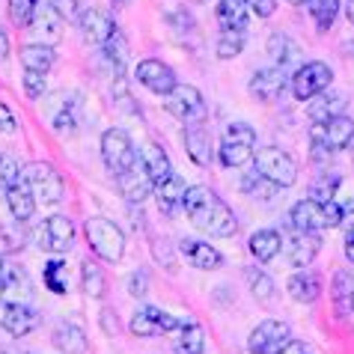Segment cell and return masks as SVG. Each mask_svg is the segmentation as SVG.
<instances>
[{
    "instance_id": "4",
    "label": "cell",
    "mask_w": 354,
    "mask_h": 354,
    "mask_svg": "<svg viewBox=\"0 0 354 354\" xmlns=\"http://www.w3.org/2000/svg\"><path fill=\"white\" fill-rule=\"evenodd\" d=\"M253 164H257V173L265 176L268 182H274L277 188H292L298 182V164L295 158L280 149V146H262V149L253 155Z\"/></svg>"
},
{
    "instance_id": "42",
    "label": "cell",
    "mask_w": 354,
    "mask_h": 354,
    "mask_svg": "<svg viewBox=\"0 0 354 354\" xmlns=\"http://www.w3.org/2000/svg\"><path fill=\"white\" fill-rule=\"evenodd\" d=\"M63 271H66V265L60 259H54V262H48L45 265V286L51 289L54 295H66V283H63Z\"/></svg>"
},
{
    "instance_id": "26",
    "label": "cell",
    "mask_w": 354,
    "mask_h": 354,
    "mask_svg": "<svg viewBox=\"0 0 354 354\" xmlns=\"http://www.w3.org/2000/svg\"><path fill=\"white\" fill-rule=\"evenodd\" d=\"M6 203H9V212H12V218L18 223H27L33 218V212H36V196L24 185V179L6 191Z\"/></svg>"
},
{
    "instance_id": "30",
    "label": "cell",
    "mask_w": 354,
    "mask_h": 354,
    "mask_svg": "<svg viewBox=\"0 0 354 354\" xmlns=\"http://www.w3.org/2000/svg\"><path fill=\"white\" fill-rule=\"evenodd\" d=\"M155 194H158V209L164 214H173V212L185 209V194H188V185H185L179 176H173L167 185L155 188Z\"/></svg>"
},
{
    "instance_id": "47",
    "label": "cell",
    "mask_w": 354,
    "mask_h": 354,
    "mask_svg": "<svg viewBox=\"0 0 354 354\" xmlns=\"http://www.w3.org/2000/svg\"><path fill=\"white\" fill-rule=\"evenodd\" d=\"M129 292L134 295V298H143V295L149 292V277H146V271H134V274H131Z\"/></svg>"
},
{
    "instance_id": "49",
    "label": "cell",
    "mask_w": 354,
    "mask_h": 354,
    "mask_svg": "<svg viewBox=\"0 0 354 354\" xmlns=\"http://www.w3.org/2000/svg\"><path fill=\"white\" fill-rule=\"evenodd\" d=\"M244 3H248L259 18H271L274 15V6H277L274 0H244Z\"/></svg>"
},
{
    "instance_id": "39",
    "label": "cell",
    "mask_w": 354,
    "mask_h": 354,
    "mask_svg": "<svg viewBox=\"0 0 354 354\" xmlns=\"http://www.w3.org/2000/svg\"><path fill=\"white\" fill-rule=\"evenodd\" d=\"M39 9V0H9V18L15 27H30Z\"/></svg>"
},
{
    "instance_id": "16",
    "label": "cell",
    "mask_w": 354,
    "mask_h": 354,
    "mask_svg": "<svg viewBox=\"0 0 354 354\" xmlns=\"http://www.w3.org/2000/svg\"><path fill=\"white\" fill-rule=\"evenodd\" d=\"M77 24H81V33H84L86 42L98 45V48H104L116 33H120V30H116L113 15L104 12V9H93V6L84 9L81 18H77Z\"/></svg>"
},
{
    "instance_id": "55",
    "label": "cell",
    "mask_w": 354,
    "mask_h": 354,
    "mask_svg": "<svg viewBox=\"0 0 354 354\" xmlns=\"http://www.w3.org/2000/svg\"><path fill=\"white\" fill-rule=\"evenodd\" d=\"M346 257H348V262H354V230L346 232Z\"/></svg>"
},
{
    "instance_id": "9",
    "label": "cell",
    "mask_w": 354,
    "mask_h": 354,
    "mask_svg": "<svg viewBox=\"0 0 354 354\" xmlns=\"http://www.w3.org/2000/svg\"><path fill=\"white\" fill-rule=\"evenodd\" d=\"M102 158L107 164V170L120 176L122 170L137 164V152H134V143L131 137L125 134L122 129H107L102 134Z\"/></svg>"
},
{
    "instance_id": "51",
    "label": "cell",
    "mask_w": 354,
    "mask_h": 354,
    "mask_svg": "<svg viewBox=\"0 0 354 354\" xmlns=\"http://www.w3.org/2000/svg\"><path fill=\"white\" fill-rule=\"evenodd\" d=\"M339 226H348V230H354V200L339 203Z\"/></svg>"
},
{
    "instance_id": "36",
    "label": "cell",
    "mask_w": 354,
    "mask_h": 354,
    "mask_svg": "<svg viewBox=\"0 0 354 354\" xmlns=\"http://www.w3.org/2000/svg\"><path fill=\"white\" fill-rule=\"evenodd\" d=\"M241 188H244V194H248V196H253V200H271V196L277 194V185L268 182L259 173H248V176H244Z\"/></svg>"
},
{
    "instance_id": "31",
    "label": "cell",
    "mask_w": 354,
    "mask_h": 354,
    "mask_svg": "<svg viewBox=\"0 0 354 354\" xmlns=\"http://www.w3.org/2000/svg\"><path fill=\"white\" fill-rule=\"evenodd\" d=\"M218 24L221 30H244L248 27V3L244 0H221Z\"/></svg>"
},
{
    "instance_id": "48",
    "label": "cell",
    "mask_w": 354,
    "mask_h": 354,
    "mask_svg": "<svg viewBox=\"0 0 354 354\" xmlns=\"http://www.w3.org/2000/svg\"><path fill=\"white\" fill-rule=\"evenodd\" d=\"M18 274L21 271H15V268H9V265L0 259V295H6L9 289L15 286V280H18Z\"/></svg>"
},
{
    "instance_id": "25",
    "label": "cell",
    "mask_w": 354,
    "mask_h": 354,
    "mask_svg": "<svg viewBox=\"0 0 354 354\" xmlns=\"http://www.w3.org/2000/svg\"><path fill=\"white\" fill-rule=\"evenodd\" d=\"M342 107H346V95L342 93H322V95H316L310 102V120H313V125H322V122H328V120H333V116H339L342 113Z\"/></svg>"
},
{
    "instance_id": "38",
    "label": "cell",
    "mask_w": 354,
    "mask_h": 354,
    "mask_svg": "<svg viewBox=\"0 0 354 354\" xmlns=\"http://www.w3.org/2000/svg\"><path fill=\"white\" fill-rule=\"evenodd\" d=\"M244 277H248V286H250V292H253V298L268 301L271 295H274V283H271V277H268L265 271H259V268H248V271H244Z\"/></svg>"
},
{
    "instance_id": "20",
    "label": "cell",
    "mask_w": 354,
    "mask_h": 354,
    "mask_svg": "<svg viewBox=\"0 0 354 354\" xmlns=\"http://www.w3.org/2000/svg\"><path fill=\"white\" fill-rule=\"evenodd\" d=\"M30 30H33V36H36V42L54 48L57 42H60V36H63V18L57 15L48 3H45V6L39 3L33 21H30Z\"/></svg>"
},
{
    "instance_id": "59",
    "label": "cell",
    "mask_w": 354,
    "mask_h": 354,
    "mask_svg": "<svg viewBox=\"0 0 354 354\" xmlns=\"http://www.w3.org/2000/svg\"><path fill=\"white\" fill-rule=\"evenodd\" d=\"M348 298H351V310H354V286H351V295H348Z\"/></svg>"
},
{
    "instance_id": "8",
    "label": "cell",
    "mask_w": 354,
    "mask_h": 354,
    "mask_svg": "<svg viewBox=\"0 0 354 354\" xmlns=\"http://www.w3.org/2000/svg\"><path fill=\"white\" fill-rule=\"evenodd\" d=\"M164 107H167V113L176 116V120L185 125H196L205 120L203 95L196 86H188V84H176V90L164 95Z\"/></svg>"
},
{
    "instance_id": "7",
    "label": "cell",
    "mask_w": 354,
    "mask_h": 354,
    "mask_svg": "<svg viewBox=\"0 0 354 354\" xmlns=\"http://www.w3.org/2000/svg\"><path fill=\"white\" fill-rule=\"evenodd\" d=\"M330 84H333L330 66H328V63L313 60V63H304L298 72L292 75L289 90H292V95L298 98V102H313L316 95L328 93V90H330Z\"/></svg>"
},
{
    "instance_id": "23",
    "label": "cell",
    "mask_w": 354,
    "mask_h": 354,
    "mask_svg": "<svg viewBox=\"0 0 354 354\" xmlns=\"http://www.w3.org/2000/svg\"><path fill=\"white\" fill-rule=\"evenodd\" d=\"M143 167H146V173H149V179H152L155 188H161V185H167L173 179L170 158H167V152L161 149L158 143H149L143 149Z\"/></svg>"
},
{
    "instance_id": "5",
    "label": "cell",
    "mask_w": 354,
    "mask_h": 354,
    "mask_svg": "<svg viewBox=\"0 0 354 354\" xmlns=\"http://www.w3.org/2000/svg\"><path fill=\"white\" fill-rule=\"evenodd\" d=\"M289 221H292V230H301V232H319V230H328V226H339V203H316V200H301L292 205L289 212Z\"/></svg>"
},
{
    "instance_id": "40",
    "label": "cell",
    "mask_w": 354,
    "mask_h": 354,
    "mask_svg": "<svg viewBox=\"0 0 354 354\" xmlns=\"http://www.w3.org/2000/svg\"><path fill=\"white\" fill-rule=\"evenodd\" d=\"M337 191H339V176H322L319 182H313L310 200H316V203H333Z\"/></svg>"
},
{
    "instance_id": "37",
    "label": "cell",
    "mask_w": 354,
    "mask_h": 354,
    "mask_svg": "<svg viewBox=\"0 0 354 354\" xmlns=\"http://www.w3.org/2000/svg\"><path fill=\"white\" fill-rule=\"evenodd\" d=\"M81 283H84V292L90 295V298H104V274L98 271V265H93L90 259H86L81 265Z\"/></svg>"
},
{
    "instance_id": "41",
    "label": "cell",
    "mask_w": 354,
    "mask_h": 354,
    "mask_svg": "<svg viewBox=\"0 0 354 354\" xmlns=\"http://www.w3.org/2000/svg\"><path fill=\"white\" fill-rule=\"evenodd\" d=\"M21 173H24V167L18 164L12 155H3V158H0V188L9 191L12 185H18L21 182Z\"/></svg>"
},
{
    "instance_id": "29",
    "label": "cell",
    "mask_w": 354,
    "mask_h": 354,
    "mask_svg": "<svg viewBox=\"0 0 354 354\" xmlns=\"http://www.w3.org/2000/svg\"><path fill=\"white\" fill-rule=\"evenodd\" d=\"M289 295L298 304H313V301H319V295H322V280H319V274H313V271H301V274H292V280H289Z\"/></svg>"
},
{
    "instance_id": "12",
    "label": "cell",
    "mask_w": 354,
    "mask_h": 354,
    "mask_svg": "<svg viewBox=\"0 0 354 354\" xmlns=\"http://www.w3.org/2000/svg\"><path fill=\"white\" fill-rule=\"evenodd\" d=\"M131 333L134 337H167L179 328V319H173L170 313H164L158 307H140L131 316Z\"/></svg>"
},
{
    "instance_id": "56",
    "label": "cell",
    "mask_w": 354,
    "mask_h": 354,
    "mask_svg": "<svg viewBox=\"0 0 354 354\" xmlns=\"http://www.w3.org/2000/svg\"><path fill=\"white\" fill-rule=\"evenodd\" d=\"M346 15H348V21L354 24V0H346Z\"/></svg>"
},
{
    "instance_id": "32",
    "label": "cell",
    "mask_w": 354,
    "mask_h": 354,
    "mask_svg": "<svg viewBox=\"0 0 354 354\" xmlns=\"http://www.w3.org/2000/svg\"><path fill=\"white\" fill-rule=\"evenodd\" d=\"M54 346L66 351V354H84L86 351V333L77 328V324H57V330H54Z\"/></svg>"
},
{
    "instance_id": "60",
    "label": "cell",
    "mask_w": 354,
    "mask_h": 354,
    "mask_svg": "<svg viewBox=\"0 0 354 354\" xmlns=\"http://www.w3.org/2000/svg\"><path fill=\"white\" fill-rule=\"evenodd\" d=\"M0 158H3V155H0Z\"/></svg>"
},
{
    "instance_id": "57",
    "label": "cell",
    "mask_w": 354,
    "mask_h": 354,
    "mask_svg": "<svg viewBox=\"0 0 354 354\" xmlns=\"http://www.w3.org/2000/svg\"><path fill=\"white\" fill-rule=\"evenodd\" d=\"M286 3H292V6H304V3H310V0H286Z\"/></svg>"
},
{
    "instance_id": "1",
    "label": "cell",
    "mask_w": 354,
    "mask_h": 354,
    "mask_svg": "<svg viewBox=\"0 0 354 354\" xmlns=\"http://www.w3.org/2000/svg\"><path fill=\"white\" fill-rule=\"evenodd\" d=\"M185 212H188L191 223L200 232L212 235V239H232L239 232V218L214 191L205 185H194L185 194Z\"/></svg>"
},
{
    "instance_id": "24",
    "label": "cell",
    "mask_w": 354,
    "mask_h": 354,
    "mask_svg": "<svg viewBox=\"0 0 354 354\" xmlns=\"http://www.w3.org/2000/svg\"><path fill=\"white\" fill-rule=\"evenodd\" d=\"M57 63V54L51 45H42V42H33V45H24L21 48V66L24 72H39V75H48Z\"/></svg>"
},
{
    "instance_id": "18",
    "label": "cell",
    "mask_w": 354,
    "mask_h": 354,
    "mask_svg": "<svg viewBox=\"0 0 354 354\" xmlns=\"http://www.w3.org/2000/svg\"><path fill=\"white\" fill-rule=\"evenodd\" d=\"M319 235L316 232H301L292 230L286 239H283V250H286V259L295 265V268H307V265L319 257Z\"/></svg>"
},
{
    "instance_id": "19",
    "label": "cell",
    "mask_w": 354,
    "mask_h": 354,
    "mask_svg": "<svg viewBox=\"0 0 354 354\" xmlns=\"http://www.w3.org/2000/svg\"><path fill=\"white\" fill-rule=\"evenodd\" d=\"M292 77L286 75V68L280 66H271V68H259V72H253L250 77V93L253 98H259V102H274V98H280V93L289 86Z\"/></svg>"
},
{
    "instance_id": "17",
    "label": "cell",
    "mask_w": 354,
    "mask_h": 354,
    "mask_svg": "<svg viewBox=\"0 0 354 354\" xmlns=\"http://www.w3.org/2000/svg\"><path fill=\"white\" fill-rule=\"evenodd\" d=\"M134 75H137V81H140L146 90H152V93H158V95H167V93H173L176 90V75H173V68L161 63V60H155V57H149V60H140L134 68Z\"/></svg>"
},
{
    "instance_id": "28",
    "label": "cell",
    "mask_w": 354,
    "mask_h": 354,
    "mask_svg": "<svg viewBox=\"0 0 354 354\" xmlns=\"http://www.w3.org/2000/svg\"><path fill=\"white\" fill-rule=\"evenodd\" d=\"M173 333H176V354H203L205 337H203V328L194 319L179 322V328Z\"/></svg>"
},
{
    "instance_id": "44",
    "label": "cell",
    "mask_w": 354,
    "mask_h": 354,
    "mask_svg": "<svg viewBox=\"0 0 354 354\" xmlns=\"http://www.w3.org/2000/svg\"><path fill=\"white\" fill-rule=\"evenodd\" d=\"M21 232L18 230H9V226H0V257L3 253H15L18 248H21Z\"/></svg>"
},
{
    "instance_id": "6",
    "label": "cell",
    "mask_w": 354,
    "mask_h": 354,
    "mask_svg": "<svg viewBox=\"0 0 354 354\" xmlns=\"http://www.w3.org/2000/svg\"><path fill=\"white\" fill-rule=\"evenodd\" d=\"M24 185L30 188V194L36 196V203H45V205H57L63 200V179L60 173L54 170L51 164L45 161H30L24 164V173H21Z\"/></svg>"
},
{
    "instance_id": "54",
    "label": "cell",
    "mask_w": 354,
    "mask_h": 354,
    "mask_svg": "<svg viewBox=\"0 0 354 354\" xmlns=\"http://www.w3.org/2000/svg\"><path fill=\"white\" fill-rule=\"evenodd\" d=\"M9 57V36H6V30L0 27V63H3Z\"/></svg>"
},
{
    "instance_id": "53",
    "label": "cell",
    "mask_w": 354,
    "mask_h": 354,
    "mask_svg": "<svg viewBox=\"0 0 354 354\" xmlns=\"http://www.w3.org/2000/svg\"><path fill=\"white\" fill-rule=\"evenodd\" d=\"M277 354H310V348L304 346V342H298V339H289Z\"/></svg>"
},
{
    "instance_id": "11",
    "label": "cell",
    "mask_w": 354,
    "mask_h": 354,
    "mask_svg": "<svg viewBox=\"0 0 354 354\" xmlns=\"http://www.w3.org/2000/svg\"><path fill=\"white\" fill-rule=\"evenodd\" d=\"M72 239H75V223L68 218H63V214H51V218L42 221L36 230L39 248L48 250V253H66Z\"/></svg>"
},
{
    "instance_id": "45",
    "label": "cell",
    "mask_w": 354,
    "mask_h": 354,
    "mask_svg": "<svg viewBox=\"0 0 354 354\" xmlns=\"http://www.w3.org/2000/svg\"><path fill=\"white\" fill-rule=\"evenodd\" d=\"M21 84H24V93L30 95V98L45 95V75H39V72H24Z\"/></svg>"
},
{
    "instance_id": "14",
    "label": "cell",
    "mask_w": 354,
    "mask_h": 354,
    "mask_svg": "<svg viewBox=\"0 0 354 354\" xmlns=\"http://www.w3.org/2000/svg\"><path fill=\"white\" fill-rule=\"evenodd\" d=\"M310 140L324 143L330 152H342V149H348L351 140H354V120H348L346 113H339V116H333V120L322 122V125H313Z\"/></svg>"
},
{
    "instance_id": "52",
    "label": "cell",
    "mask_w": 354,
    "mask_h": 354,
    "mask_svg": "<svg viewBox=\"0 0 354 354\" xmlns=\"http://www.w3.org/2000/svg\"><path fill=\"white\" fill-rule=\"evenodd\" d=\"M310 152H313V161H316V164H324V161H328L330 155H333L328 146L319 143V140H310Z\"/></svg>"
},
{
    "instance_id": "46",
    "label": "cell",
    "mask_w": 354,
    "mask_h": 354,
    "mask_svg": "<svg viewBox=\"0 0 354 354\" xmlns=\"http://www.w3.org/2000/svg\"><path fill=\"white\" fill-rule=\"evenodd\" d=\"M0 131L3 134L18 131V116L12 113V107H9L6 102H0Z\"/></svg>"
},
{
    "instance_id": "50",
    "label": "cell",
    "mask_w": 354,
    "mask_h": 354,
    "mask_svg": "<svg viewBox=\"0 0 354 354\" xmlns=\"http://www.w3.org/2000/svg\"><path fill=\"white\" fill-rule=\"evenodd\" d=\"M102 330L107 333V337H116L120 324H116V313L113 310H102Z\"/></svg>"
},
{
    "instance_id": "58",
    "label": "cell",
    "mask_w": 354,
    "mask_h": 354,
    "mask_svg": "<svg viewBox=\"0 0 354 354\" xmlns=\"http://www.w3.org/2000/svg\"><path fill=\"white\" fill-rule=\"evenodd\" d=\"M111 3H113V6H122V3H125V0H111Z\"/></svg>"
},
{
    "instance_id": "15",
    "label": "cell",
    "mask_w": 354,
    "mask_h": 354,
    "mask_svg": "<svg viewBox=\"0 0 354 354\" xmlns=\"http://www.w3.org/2000/svg\"><path fill=\"white\" fill-rule=\"evenodd\" d=\"M0 328L9 337H27L39 328V313L18 301H0Z\"/></svg>"
},
{
    "instance_id": "34",
    "label": "cell",
    "mask_w": 354,
    "mask_h": 354,
    "mask_svg": "<svg viewBox=\"0 0 354 354\" xmlns=\"http://www.w3.org/2000/svg\"><path fill=\"white\" fill-rule=\"evenodd\" d=\"M307 6H310V15L316 21L319 33H328L339 15V0H310Z\"/></svg>"
},
{
    "instance_id": "3",
    "label": "cell",
    "mask_w": 354,
    "mask_h": 354,
    "mask_svg": "<svg viewBox=\"0 0 354 354\" xmlns=\"http://www.w3.org/2000/svg\"><path fill=\"white\" fill-rule=\"evenodd\" d=\"M86 241L98 259L120 262L125 257V232L107 218H90L86 221Z\"/></svg>"
},
{
    "instance_id": "22",
    "label": "cell",
    "mask_w": 354,
    "mask_h": 354,
    "mask_svg": "<svg viewBox=\"0 0 354 354\" xmlns=\"http://www.w3.org/2000/svg\"><path fill=\"white\" fill-rule=\"evenodd\" d=\"M185 149H188L194 164H200V167L212 164V137H209V131H205L203 122L185 125Z\"/></svg>"
},
{
    "instance_id": "43",
    "label": "cell",
    "mask_w": 354,
    "mask_h": 354,
    "mask_svg": "<svg viewBox=\"0 0 354 354\" xmlns=\"http://www.w3.org/2000/svg\"><path fill=\"white\" fill-rule=\"evenodd\" d=\"M48 6H51L60 18H68V21H77V18H81V3H77V0H48Z\"/></svg>"
},
{
    "instance_id": "35",
    "label": "cell",
    "mask_w": 354,
    "mask_h": 354,
    "mask_svg": "<svg viewBox=\"0 0 354 354\" xmlns=\"http://www.w3.org/2000/svg\"><path fill=\"white\" fill-rule=\"evenodd\" d=\"M244 30H221L218 36V45H214V54L221 57V60H232V57H239L244 51Z\"/></svg>"
},
{
    "instance_id": "13",
    "label": "cell",
    "mask_w": 354,
    "mask_h": 354,
    "mask_svg": "<svg viewBox=\"0 0 354 354\" xmlns=\"http://www.w3.org/2000/svg\"><path fill=\"white\" fill-rule=\"evenodd\" d=\"M116 188H120V194H122L125 203L143 205V203L152 196L155 185H152V179H149V173H146L143 161H137L134 167H129V170H122L120 176H116Z\"/></svg>"
},
{
    "instance_id": "2",
    "label": "cell",
    "mask_w": 354,
    "mask_h": 354,
    "mask_svg": "<svg viewBox=\"0 0 354 354\" xmlns=\"http://www.w3.org/2000/svg\"><path fill=\"white\" fill-rule=\"evenodd\" d=\"M257 155V131L248 122H232L226 125L218 146V158L223 167H244Z\"/></svg>"
},
{
    "instance_id": "10",
    "label": "cell",
    "mask_w": 354,
    "mask_h": 354,
    "mask_svg": "<svg viewBox=\"0 0 354 354\" xmlns=\"http://www.w3.org/2000/svg\"><path fill=\"white\" fill-rule=\"evenodd\" d=\"M289 339H292V330H289L286 322H280V319H265V322H259L257 328L250 330V337H248V351H250V354H277Z\"/></svg>"
},
{
    "instance_id": "27",
    "label": "cell",
    "mask_w": 354,
    "mask_h": 354,
    "mask_svg": "<svg viewBox=\"0 0 354 354\" xmlns=\"http://www.w3.org/2000/svg\"><path fill=\"white\" fill-rule=\"evenodd\" d=\"M250 253L257 262H271L277 253L283 250V235L277 230H259L250 235Z\"/></svg>"
},
{
    "instance_id": "21",
    "label": "cell",
    "mask_w": 354,
    "mask_h": 354,
    "mask_svg": "<svg viewBox=\"0 0 354 354\" xmlns=\"http://www.w3.org/2000/svg\"><path fill=\"white\" fill-rule=\"evenodd\" d=\"M179 250H182V257L188 259L194 268H200V271H214V268H221V265H223L221 250H214L209 241H200V239H182Z\"/></svg>"
},
{
    "instance_id": "33",
    "label": "cell",
    "mask_w": 354,
    "mask_h": 354,
    "mask_svg": "<svg viewBox=\"0 0 354 354\" xmlns=\"http://www.w3.org/2000/svg\"><path fill=\"white\" fill-rule=\"evenodd\" d=\"M268 54H271L274 66L286 68L292 60H298V45H295L286 33H271V39H268Z\"/></svg>"
}]
</instances>
